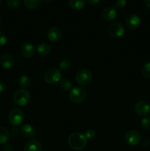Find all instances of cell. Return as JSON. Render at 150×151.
Returning a JSON list of instances; mask_svg holds the SVG:
<instances>
[{"label":"cell","mask_w":150,"mask_h":151,"mask_svg":"<svg viewBox=\"0 0 150 151\" xmlns=\"http://www.w3.org/2000/svg\"><path fill=\"white\" fill-rule=\"evenodd\" d=\"M68 144L73 150H82L86 146L87 139L80 133H73L69 137Z\"/></svg>","instance_id":"1"},{"label":"cell","mask_w":150,"mask_h":151,"mask_svg":"<svg viewBox=\"0 0 150 151\" xmlns=\"http://www.w3.org/2000/svg\"><path fill=\"white\" fill-rule=\"evenodd\" d=\"M87 93L84 88L81 87H74L70 90L69 98L71 103L75 104H80L86 99Z\"/></svg>","instance_id":"2"},{"label":"cell","mask_w":150,"mask_h":151,"mask_svg":"<svg viewBox=\"0 0 150 151\" xmlns=\"http://www.w3.org/2000/svg\"><path fill=\"white\" fill-rule=\"evenodd\" d=\"M30 100V94L26 89L17 90L13 95V101L19 106H25Z\"/></svg>","instance_id":"3"},{"label":"cell","mask_w":150,"mask_h":151,"mask_svg":"<svg viewBox=\"0 0 150 151\" xmlns=\"http://www.w3.org/2000/svg\"><path fill=\"white\" fill-rule=\"evenodd\" d=\"M62 73L60 69L57 68H50L46 72L44 75V81L47 84L54 85L61 81Z\"/></svg>","instance_id":"4"},{"label":"cell","mask_w":150,"mask_h":151,"mask_svg":"<svg viewBox=\"0 0 150 151\" xmlns=\"http://www.w3.org/2000/svg\"><path fill=\"white\" fill-rule=\"evenodd\" d=\"M93 78L92 73L91 71L88 69H80L77 72L75 76V81L76 83L82 86L88 85L91 82Z\"/></svg>","instance_id":"5"},{"label":"cell","mask_w":150,"mask_h":151,"mask_svg":"<svg viewBox=\"0 0 150 151\" xmlns=\"http://www.w3.org/2000/svg\"><path fill=\"white\" fill-rule=\"evenodd\" d=\"M8 119L10 123L14 126H19L22 124L24 119V114L19 109H13L10 111Z\"/></svg>","instance_id":"6"},{"label":"cell","mask_w":150,"mask_h":151,"mask_svg":"<svg viewBox=\"0 0 150 151\" xmlns=\"http://www.w3.org/2000/svg\"><path fill=\"white\" fill-rule=\"evenodd\" d=\"M108 34L113 38H120L124 33V27L119 22H113L108 27Z\"/></svg>","instance_id":"7"},{"label":"cell","mask_w":150,"mask_h":151,"mask_svg":"<svg viewBox=\"0 0 150 151\" xmlns=\"http://www.w3.org/2000/svg\"><path fill=\"white\" fill-rule=\"evenodd\" d=\"M135 111L139 116H146L150 112V105L145 100H140L135 104Z\"/></svg>","instance_id":"8"},{"label":"cell","mask_w":150,"mask_h":151,"mask_svg":"<svg viewBox=\"0 0 150 151\" xmlns=\"http://www.w3.org/2000/svg\"><path fill=\"white\" fill-rule=\"evenodd\" d=\"M125 141L129 145L137 146L141 142V134L134 130L129 131L125 135Z\"/></svg>","instance_id":"9"},{"label":"cell","mask_w":150,"mask_h":151,"mask_svg":"<svg viewBox=\"0 0 150 151\" xmlns=\"http://www.w3.org/2000/svg\"><path fill=\"white\" fill-rule=\"evenodd\" d=\"M141 21L139 16L136 14H130L126 17V24L129 29L135 30L141 26Z\"/></svg>","instance_id":"10"},{"label":"cell","mask_w":150,"mask_h":151,"mask_svg":"<svg viewBox=\"0 0 150 151\" xmlns=\"http://www.w3.org/2000/svg\"><path fill=\"white\" fill-rule=\"evenodd\" d=\"M20 52L25 58H32L35 54V47L30 43H24L21 47Z\"/></svg>","instance_id":"11"},{"label":"cell","mask_w":150,"mask_h":151,"mask_svg":"<svg viewBox=\"0 0 150 151\" xmlns=\"http://www.w3.org/2000/svg\"><path fill=\"white\" fill-rule=\"evenodd\" d=\"M16 60L12 55L6 53L0 58V64L4 69H10L15 65Z\"/></svg>","instance_id":"12"},{"label":"cell","mask_w":150,"mask_h":151,"mask_svg":"<svg viewBox=\"0 0 150 151\" xmlns=\"http://www.w3.org/2000/svg\"><path fill=\"white\" fill-rule=\"evenodd\" d=\"M62 32L59 28L52 27L47 31V38L51 42H57L61 39Z\"/></svg>","instance_id":"13"},{"label":"cell","mask_w":150,"mask_h":151,"mask_svg":"<svg viewBox=\"0 0 150 151\" xmlns=\"http://www.w3.org/2000/svg\"><path fill=\"white\" fill-rule=\"evenodd\" d=\"M117 10L113 7H107L102 11V17L106 21H113L117 17Z\"/></svg>","instance_id":"14"},{"label":"cell","mask_w":150,"mask_h":151,"mask_svg":"<svg viewBox=\"0 0 150 151\" xmlns=\"http://www.w3.org/2000/svg\"><path fill=\"white\" fill-rule=\"evenodd\" d=\"M41 142L37 139H31L26 142L24 145V151H42Z\"/></svg>","instance_id":"15"},{"label":"cell","mask_w":150,"mask_h":151,"mask_svg":"<svg viewBox=\"0 0 150 151\" xmlns=\"http://www.w3.org/2000/svg\"><path fill=\"white\" fill-rule=\"evenodd\" d=\"M21 133L25 138H32L35 135V130L33 126L29 125V124H26L21 128Z\"/></svg>","instance_id":"16"},{"label":"cell","mask_w":150,"mask_h":151,"mask_svg":"<svg viewBox=\"0 0 150 151\" xmlns=\"http://www.w3.org/2000/svg\"><path fill=\"white\" fill-rule=\"evenodd\" d=\"M51 47L46 43H41L38 44V48H37V52L38 55L41 57H46L51 52Z\"/></svg>","instance_id":"17"},{"label":"cell","mask_w":150,"mask_h":151,"mask_svg":"<svg viewBox=\"0 0 150 151\" xmlns=\"http://www.w3.org/2000/svg\"><path fill=\"white\" fill-rule=\"evenodd\" d=\"M86 4V0H70L69 6L74 10H80L84 8Z\"/></svg>","instance_id":"18"},{"label":"cell","mask_w":150,"mask_h":151,"mask_svg":"<svg viewBox=\"0 0 150 151\" xmlns=\"http://www.w3.org/2000/svg\"><path fill=\"white\" fill-rule=\"evenodd\" d=\"M31 83H32V81H31L30 78L26 75H23L19 78V86L22 88V89H26V88H29L30 86Z\"/></svg>","instance_id":"19"},{"label":"cell","mask_w":150,"mask_h":151,"mask_svg":"<svg viewBox=\"0 0 150 151\" xmlns=\"http://www.w3.org/2000/svg\"><path fill=\"white\" fill-rule=\"evenodd\" d=\"M10 138V133L6 128L0 126V144H6Z\"/></svg>","instance_id":"20"},{"label":"cell","mask_w":150,"mask_h":151,"mask_svg":"<svg viewBox=\"0 0 150 151\" xmlns=\"http://www.w3.org/2000/svg\"><path fill=\"white\" fill-rule=\"evenodd\" d=\"M24 4L27 8L35 9L41 4L42 0H23Z\"/></svg>","instance_id":"21"},{"label":"cell","mask_w":150,"mask_h":151,"mask_svg":"<svg viewBox=\"0 0 150 151\" xmlns=\"http://www.w3.org/2000/svg\"><path fill=\"white\" fill-rule=\"evenodd\" d=\"M60 69L63 72H67L71 68V62L69 59H63L59 64Z\"/></svg>","instance_id":"22"},{"label":"cell","mask_w":150,"mask_h":151,"mask_svg":"<svg viewBox=\"0 0 150 151\" xmlns=\"http://www.w3.org/2000/svg\"><path fill=\"white\" fill-rule=\"evenodd\" d=\"M60 87L63 91H69L72 88V83L69 79H62L60 81Z\"/></svg>","instance_id":"23"},{"label":"cell","mask_w":150,"mask_h":151,"mask_svg":"<svg viewBox=\"0 0 150 151\" xmlns=\"http://www.w3.org/2000/svg\"><path fill=\"white\" fill-rule=\"evenodd\" d=\"M141 72L144 78H147V79H150V62L144 63L141 66Z\"/></svg>","instance_id":"24"},{"label":"cell","mask_w":150,"mask_h":151,"mask_svg":"<svg viewBox=\"0 0 150 151\" xmlns=\"http://www.w3.org/2000/svg\"><path fill=\"white\" fill-rule=\"evenodd\" d=\"M20 0H7V5L10 9H17L20 6Z\"/></svg>","instance_id":"25"},{"label":"cell","mask_w":150,"mask_h":151,"mask_svg":"<svg viewBox=\"0 0 150 151\" xmlns=\"http://www.w3.org/2000/svg\"><path fill=\"white\" fill-rule=\"evenodd\" d=\"M141 126L145 130H150V117L149 116H144L141 119Z\"/></svg>","instance_id":"26"},{"label":"cell","mask_w":150,"mask_h":151,"mask_svg":"<svg viewBox=\"0 0 150 151\" xmlns=\"http://www.w3.org/2000/svg\"><path fill=\"white\" fill-rule=\"evenodd\" d=\"M126 0H116L115 2V8L119 9V10L123 9L126 6Z\"/></svg>","instance_id":"27"},{"label":"cell","mask_w":150,"mask_h":151,"mask_svg":"<svg viewBox=\"0 0 150 151\" xmlns=\"http://www.w3.org/2000/svg\"><path fill=\"white\" fill-rule=\"evenodd\" d=\"M95 135H96L95 131H94V130L92 129H89L85 132V137L87 139H94V137H95Z\"/></svg>","instance_id":"28"},{"label":"cell","mask_w":150,"mask_h":151,"mask_svg":"<svg viewBox=\"0 0 150 151\" xmlns=\"http://www.w3.org/2000/svg\"><path fill=\"white\" fill-rule=\"evenodd\" d=\"M7 41V35H5V33L1 31H0V47H2L4 44H6Z\"/></svg>","instance_id":"29"},{"label":"cell","mask_w":150,"mask_h":151,"mask_svg":"<svg viewBox=\"0 0 150 151\" xmlns=\"http://www.w3.org/2000/svg\"><path fill=\"white\" fill-rule=\"evenodd\" d=\"M4 151H14V149H13V145H11L10 144H7L4 145Z\"/></svg>","instance_id":"30"},{"label":"cell","mask_w":150,"mask_h":151,"mask_svg":"<svg viewBox=\"0 0 150 151\" xmlns=\"http://www.w3.org/2000/svg\"><path fill=\"white\" fill-rule=\"evenodd\" d=\"M86 1L88 4H91V5H94L99 2V0H86Z\"/></svg>","instance_id":"31"},{"label":"cell","mask_w":150,"mask_h":151,"mask_svg":"<svg viewBox=\"0 0 150 151\" xmlns=\"http://www.w3.org/2000/svg\"><path fill=\"white\" fill-rule=\"evenodd\" d=\"M11 134L13 136H18L19 135V130L16 128H12V131H11Z\"/></svg>","instance_id":"32"},{"label":"cell","mask_w":150,"mask_h":151,"mask_svg":"<svg viewBox=\"0 0 150 151\" xmlns=\"http://www.w3.org/2000/svg\"><path fill=\"white\" fill-rule=\"evenodd\" d=\"M4 88H5V84L4 83V82L0 80V93L2 92L4 90Z\"/></svg>","instance_id":"33"},{"label":"cell","mask_w":150,"mask_h":151,"mask_svg":"<svg viewBox=\"0 0 150 151\" xmlns=\"http://www.w3.org/2000/svg\"><path fill=\"white\" fill-rule=\"evenodd\" d=\"M142 144L144 146H146V147H147V146L149 145L150 144V141L149 139H144V140H143L142 142Z\"/></svg>","instance_id":"34"},{"label":"cell","mask_w":150,"mask_h":151,"mask_svg":"<svg viewBox=\"0 0 150 151\" xmlns=\"http://www.w3.org/2000/svg\"><path fill=\"white\" fill-rule=\"evenodd\" d=\"M144 4L146 7H148L149 9H150V0H144Z\"/></svg>","instance_id":"35"},{"label":"cell","mask_w":150,"mask_h":151,"mask_svg":"<svg viewBox=\"0 0 150 151\" xmlns=\"http://www.w3.org/2000/svg\"><path fill=\"white\" fill-rule=\"evenodd\" d=\"M42 1H44V3H47V4H48V3H51V1H53L54 0H42Z\"/></svg>","instance_id":"36"},{"label":"cell","mask_w":150,"mask_h":151,"mask_svg":"<svg viewBox=\"0 0 150 151\" xmlns=\"http://www.w3.org/2000/svg\"><path fill=\"white\" fill-rule=\"evenodd\" d=\"M1 4H2V0H0V5H1Z\"/></svg>","instance_id":"37"},{"label":"cell","mask_w":150,"mask_h":151,"mask_svg":"<svg viewBox=\"0 0 150 151\" xmlns=\"http://www.w3.org/2000/svg\"><path fill=\"white\" fill-rule=\"evenodd\" d=\"M1 19H0V26H1Z\"/></svg>","instance_id":"38"}]
</instances>
